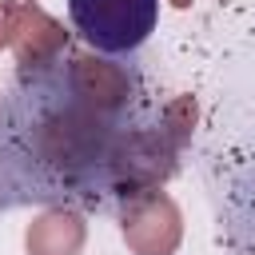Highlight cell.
Segmentation results:
<instances>
[{"mask_svg": "<svg viewBox=\"0 0 255 255\" xmlns=\"http://www.w3.org/2000/svg\"><path fill=\"white\" fill-rule=\"evenodd\" d=\"M116 211H120L124 243L135 255H175V247L183 239V215L171 195H163L155 187V191H143V195L120 203Z\"/></svg>", "mask_w": 255, "mask_h": 255, "instance_id": "4", "label": "cell"}, {"mask_svg": "<svg viewBox=\"0 0 255 255\" xmlns=\"http://www.w3.org/2000/svg\"><path fill=\"white\" fill-rule=\"evenodd\" d=\"M84 239L88 227L76 207H44L24 235V247L28 255H80Z\"/></svg>", "mask_w": 255, "mask_h": 255, "instance_id": "5", "label": "cell"}, {"mask_svg": "<svg viewBox=\"0 0 255 255\" xmlns=\"http://www.w3.org/2000/svg\"><path fill=\"white\" fill-rule=\"evenodd\" d=\"M135 68L68 48L16 72L0 92V211L120 207V167L131 131L147 124Z\"/></svg>", "mask_w": 255, "mask_h": 255, "instance_id": "1", "label": "cell"}, {"mask_svg": "<svg viewBox=\"0 0 255 255\" xmlns=\"http://www.w3.org/2000/svg\"><path fill=\"white\" fill-rule=\"evenodd\" d=\"M72 28L100 56L135 52L159 20V0H68Z\"/></svg>", "mask_w": 255, "mask_h": 255, "instance_id": "2", "label": "cell"}, {"mask_svg": "<svg viewBox=\"0 0 255 255\" xmlns=\"http://www.w3.org/2000/svg\"><path fill=\"white\" fill-rule=\"evenodd\" d=\"M0 48H12L16 72H32L60 60L72 48V40L64 24L52 20L44 8L28 0H0Z\"/></svg>", "mask_w": 255, "mask_h": 255, "instance_id": "3", "label": "cell"}]
</instances>
